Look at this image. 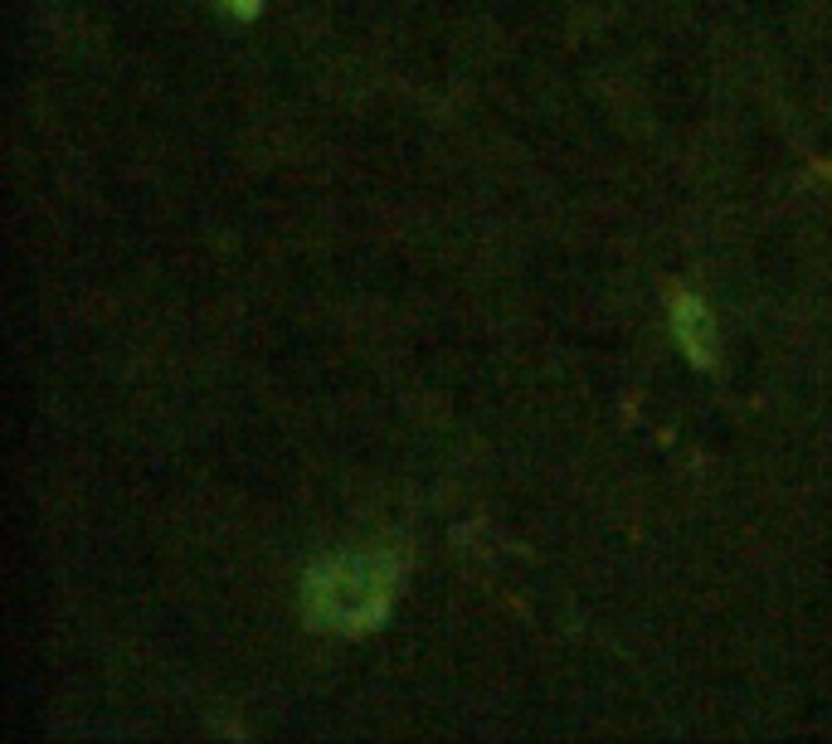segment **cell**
Instances as JSON below:
<instances>
[{
    "label": "cell",
    "instance_id": "2",
    "mask_svg": "<svg viewBox=\"0 0 832 744\" xmlns=\"http://www.w3.org/2000/svg\"><path fill=\"white\" fill-rule=\"evenodd\" d=\"M671 336L681 341L691 365H716V321H711V307L696 293H677L671 297Z\"/></svg>",
    "mask_w": 832,
    "mask_h": 744
},
{
    "label": "cell",
    "instance_id": "1",
    "mask_svg": "<svg viewBox=\"0 0 832 744\" xmlns=\"http://www.w3.org/2000/svg\"><path fill=\"white\" fill-rule=\"evenodd\" d=\"M399 555L389 550H341L322 555L303 575V618L317 632L336 638H370L395 613Z\"/></svg>",
    "mask_w": 832,
    "mask_h": 744
},
{
    "label": "cell",
    "instance_id": "3",
    "mask_svg": "<svg viewBox=\"0 0 832 744\" xmlns=\"http://www.w3.org/2000/svg\"><path fill=\"white\" fill-rule=\"evenodd\" d=\"M219 5H225L229 15H239V20H254L258 10H264V0H219Z\"/></svg>",
    "mask_w": 832,
    "mask_h": 744
}]
</instances>
